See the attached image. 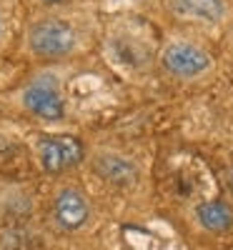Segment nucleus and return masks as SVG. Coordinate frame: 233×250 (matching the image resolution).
<instances>
[{
    "mask_svg": "<svg viewBox=\"0 0 233 250\" xmlns=\"http://www.w3.org/2000/svg\"><path fill=\"white\" fill-rule=\"evenodd\" d=\"M0 35H3V15H0Z\"/></svg>",
    "mask_w": 233,
    "mask_h": 250,
    "instance_id": "11",
    "label": "nucleus"
},
{
    "mask_svg": "<svg viewBox=\"0 0 233 250\" xmlns=\"http://www.w3.org/2000/svg\"><path fill=\"white\" fill-rule=\"evenodd\" d=\"M196 220L208 233H226L233 228V208L223 200H206L196 208Z\"/></svg>",
    "mask_w": 233,
    "mask_h": 250,
    "instance_id": "8",
    "label": "nucleus"
},
{
    "mask_svg": "<svg viewBox=\"0 0 233 250\" xmlns=\"http://www.w3.org/2000/svg\"><path fill=\"white\" fill-rule=\"evenodd\" d=\"M168 8L178 18L201 20V23H221L226 18L223 0H171Z\"/></svg>",
    "mask_w": 233,
    "mask_h": 250,
    "instance_id": "7",
    "label": "nucleus"
},
{
    "mask_svg": "<svg viewBox=\"0 0 233 250\" xmlns=\"http://www.w3.org/2000/svg\"><path fill=\"white\" fill-rule=\"evenodd\" d=\"M38 158L43 170L50 175H60L83 160V143L73 135H46L38 143Z\"/></svg>",
    "mask_w": 233,
    "mask_h": 250,
    "instance_id": "2",
    "label": "nucleus"
},
{
    "mask_svg": "<svg viewBox=\"0 0 233 250\" xmlns=\"http://www.w3.org/2000/svg\"><path fill=\"white\" fill-rule=\"evenodd\" d=\"M93 168L95 173L105 180V183H111L116 188H131L136 185L138 180V168H136V163L128 160V158H123V155H116V153H103L95 158L93 163Z\"/></svg>",
    "mask_w": 233,
    "mask_h": 250,
    "instance_id": "6",
    "label": "nucleus"
},
{
    "mask_svg": "<svg viewBox=\"0 0 233 250\" xmlns=\"http://www.w3.org/2000/svg\"><path fill=\"white\" fill-rule=\"evenodd\" d=\"M23 105L40 120H60L66 115V100L60 95V88L48 78L33 80L23 90Z\"/></svg>",
    "mask_w": 233,
    "mask_h": 250,
    "instance_id": "4",
    "label": "nucleus"
},
{
    "mask_svg": "<svg viewBox=\"0 0 233 250\" xmlns=\"http://www.w3.org/2000/svg\"><path fill=\"white\" fill-rule=\"evenodd\" d=\"M53 218L63 230L75 233V230L88 225L91 205L80 190H75V188H63L55 195V203H53Z\"/></svg>",
    "mask_w": 233,
    "mask_h": 250,
    "instance_id": "5",
    "label": "nucleus"
},
{
    "mask_svg": "<svg viewBox=\"0 0 233 250\" xmlns=\"http://www.w3.org/2000/svg\"><path fill=\"white\" fill-rule=\"evenodd\" d=\"M163 68L176 78H198L210 68V55L193 43H171L161 53Z\"/></svg>",
    "mask_w": 233,
    "mask_h": 250,
    "instance_id": "3",
    "label": "nucleus"
},
{
    "mask_svg": "<svg viewBox=\"0 0 233 250\" xmlns=\"http://www.w3.org/2000/svg\"><path fill=\"white\" fill-rule=\"evenodd\" d=\"M43 3H48V5H63V3H68V0H43Z\"/></svg>",
    "mask_w": 233,
    "mask_h": 250,
    "instance_id": "10",
    "label": "nucleus"
},
{
    "mask_svg": "<svg viewBox=\"0 0 233 250\" xmlns=\"http://www.w3.org/2000/svg\"><path fill=\"white\" fill-rule=\"evenodd\" d=\"M226 180H228V188H231V193H233V165L228 168V175H226Z\"/></svg>",
    "mask_w": 233,
    "mask_h": 250,
    "instance_id": "9",
    "label": "nucleus"
},
{
    "mask_svg": "<svg viewBox=\"0 0 233 250\" xmlns=\"http://www.w3.org/2000/svg\"><path fill=\"white\" fill-rule=\"evenodd\" d=\"M75 28L63 18H46L28 28V48L40 58H63L75 48Z\"/></svg>",
    "mask_w": 233,
    "mask_h": 250,
    "instance_id": "1",
    "label": "nucleus"
}]
</instances>
